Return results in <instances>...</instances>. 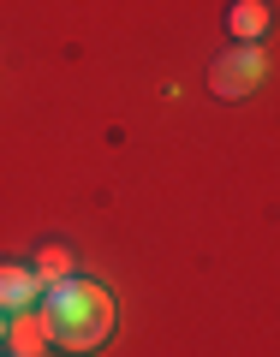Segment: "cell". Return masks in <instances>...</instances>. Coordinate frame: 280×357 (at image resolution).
<instances>
[{"label":"cell","instance_id":"6da1fadb","mask_svg":"<svg viewBox=\"0 0 280 357\" xmlns=\"http://www.w3.org/2000/svg\"><path fill=\"white\" fill-rule=\"evenodd\" d=\"M42 333L60 351H96V345H108V333H114V298H108V286H96V280L48 286Z\"/></svg>","mask_w":280,"mask_h":357},{"label":"cell","instance_id":"7a4b0ae2","mask_svg":"<svg viewBox=\"0 0 280 357\" xmlns=\"http://www.w3.org/2000/svg\"><path fill=\"white\" fill-rule=\"evenodd\" d=\"M263 54H256V42H239L233 54H221L215 66H209V89H215L221 102H239V96H251L256 84H263Z\"/></svg>","mask_w":280,"mask_h":357},{"label":"cell","instance_id":"3957f363","mask_svg":"<svg viewBox=\"0 0 280 357\" xmlns=\"http://www.w3.org/2000/svg\"><path fill=\"white\" fill-rule=\"evenodd\" d=\"M36 274H24V268H13V262H0V316H18V310H30L36 304Z\"/></svg>","mask_w":280,"mask_h":357},{"label":"cell","instance_id":"277c9868","mask_svg":"<svg viewBox=\"0 0 280 357\" xmlns=\"http://www.w3.org/2000/svg\"><path fill=\"white\" fill-rule=\"evenodd\" d=\"M6 340H13V357H42V351H48V333H42V316H30V310L6 316Z\"/></svg>","mask_w":280,"mask_h":357},{"label":"cell","instance_id":"5b68a950","mask_svg":"<svg viewBox=\"0 0 280 357\" xmlns=\"http://www.w3.org/2000/svg\"><path fill=\"white\" fill-rule=\"evenodd\" d=\"M227 30H233L239 42H256V36L268 30V6H263V0H239V6L227 13Z\"/></svg>","mask_w":280,"mask_h":357},{"label":"cell","instance_id":"8992f818","mask_svg":"<svg viewBox=\"0 0 280 357\" xmlns=\"http://www.w3.org/2000/svg\"><path fill=\"white\" fill-rule=\"evenodd\" d=\"M36 280H42V286L72 280V250H66V244H42V256H36Z\"/></svg>","mask_w":280,"mask_h":357},{"label":"cell","instance_id":"52a82bcc","mask_svg":"<svg viewBox=\"0 0 280 357\" xmlns=\"http://www.w3.org/2000/svg\"><path fill=\"white\" fill-rule=\"evenodd\" d=\"M0 340H6V316H0Z\"/></svg>","mask_w":280,"mask_h":357}]
</instances>
